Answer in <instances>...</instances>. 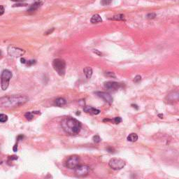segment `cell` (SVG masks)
I'll list each match as a JSON object with an SVG mask.
<instances>
[{
  "instance_id": "obj_1",
  "label": "cell",
  "mask_w": 179,
  "mask_h": 179,
  "mask_svg": "<svg viewBox=\"0 0 179 179\" xmlns=\"http://www.w3.org/2000/svg\"><path fill=\"white\" fill-rule=\"evenodd\" d=\"M29 98L25 95H14L0 98V108H12L20 106L27 103Z\"/></svg>"
},
{
  "instance_id": "obj_2",
  "label": "cell",
  "mask_w": 179,
  "mask_h": 179,
  "mask_svg": "<svg viewBox=\"0 0 179 179\" xmlns=\"http://www.w3.org/2000/svg\"><path fill=\"white\" fill-rule=\"evenodd\" d=\"M61 126L64 132L69 135L78 134L81 130V123L78 120L71 117H67L62 119Z\"/></svg>"
},
{
  "instance_id": "obj_3",
  "label": "cell",
  "mask_w": 179,
  "mask_h": 179,
  "mask_svg": "<svg viewBox=\"0 0 179 179\" xmlns=\"http://www.w3.org/2000/svg\"><path fill=\"white\" fill-rule=\"evenodd\" d=\"M53 69L57 73L61 76H63L65 74L66 71V62L62 59H55L53 61L52 63Z\"/></svg>"
},
{
  "instance_id": "obj_4",
  "label": "cell",
  "mask_w": 179,
  "mask_h": 179,
  "mask_svg": "<svg viewBox=\"0 0 179 179\" xmlns=\"http://www.w3.org/2000/svg\"><path fill=\"white\" fill-rule=\"evenodd\" d=\"M12 78V73L8 69H4L1 76V87L3 90L8 88L11 78Z\"/></svg>"
},
{
  "instance_id": "obj_5",
  "label": "cell",
  "mask_w": 179,
  "mask_h": 179,
  "mask_svg": "<svg viewBox=\"0 0 179 179\" xmlns=\"http://www.w3.org/2000/svg\"><path fill=\"white\" fill-rule=\"evenodd\" d=\"M126 162L121 158H112L108 162V165L112 169L121 170L125 167Z\"/></svg>"
},
{
  "instance_id": "obj_6",
  "label": "cell",
  "mask_w": 179,
  "mask_h": 179,
  "mask_svg": "<svg viewBox=\"0 0 179 179\" xmlns=\"http://www.w3.org/2000/svg\"><path fill=\"white\" fill-rule=\"evenodd\" d=\"M8 54L12 58H19V57L23 56L25 54V51L24 50L17 48L14 46H9L7 49Z\"/></svg>"
},
{
  "instance_id": "obj_7",
  "label": "cell",
  "mask_w": 179,
  "mask_h": 179,
  "mask_svg": "<svg viewBox=\"0 0 179 179\" xmlns=\"http://www.w3.org/2000/svg\"><path fill=\"white\" fill-rule=\"evenodd\" d=\"M74 169H75V174L79 177L86 176L90 171V169L87 165H78Z\"/></svg>"
},
{
  "instance_id": "obj_8",
  "label": "cell",
  "mask_w": 179,
  "mask_h": 179,
  "mask_svg": "<svg viewBox=\"0 0 179 179\" xmlns=\"http://www.w3.org/2000/svg\"><path fill=\"white\" fill-rule=\"evenodd\" d=\"M80 162V158L76 155H73L69 157L66 161V167L69 169H74L77 167L78 165H79Z\"/></svg>"
},
{
  "instance_id": "obj_9",
  "label": "cell",
  "mask_w": 179,
  "mask_h": 179,
  "mask_svg": "<svg viewBox=\"0 0 179 179\" xmlns=\"http://www.w3.org/2000/svg\"><path fill=\"white\" fill-rule=\"evenodd\" d=\"M104 87L109 91H116L121 88V84L115 81H108L104 83Z\"/></svg>"
},
{
  "instance_id": "obj_10",
  "label": "cell",
  "mask_w": 179,
  "mask_h": 179,
  "mask_svg": "<svg viewBox=\"0 0 179 179\" xmlns=\"http://www.w3.org/2000/svg\"><path fill=\"white\" fill-rule=\"evenodd\" d=\"M95 94L98 97L102 98V99H104V101L108 104H111L113 102V97H111L110 94L104 93V92H97V93H95Z\"/></svg>"
},
{
  "instance_id": "obj_11",
  "label": "cell",
  "mask_w": 179,
  "mask_h": 179,
  "mask_svg": "<svg viewBox=\"0 0 179 179\" xmlns=\"http://www.w3.org/2000/svg\"><path fill=\"white\" fill-rule=\"evenodd\" d=\"M83 110L86 113H90V114H93V115H98L99 114L100 112H101L99 109L93 108L92 107V106H85Z\"/></svg>"
},
{
  "instance_id": "obj_12",
  "label": "cell",
  "mask_w": 179,
  "mask_h": 179,
  "mask_svg": "<svg viewBox=\"0 0 179 179\" xmlns=\"http://www.w3.org/2000/svg\"><path fill=\"white\" fill-rule=\"evenodd\" d=\"M178 96L179 95L178 92H174V93H172L170 94V95H168L167 99L169 100V102H177L178 100Z\"/></svg>"
},
{
  "instance_id": "obj_13",
  "label": "cell",
  "mask_w": 179,
  "mask_h": 179,
  "mask_svg": "<svg viewBox=\"0 0 179 179\" xmlns=\"http://www.w3.org/2000/svg\"><path fill=\"white\" fill-rule=\"evenodd\" d=\"M90 22L93 24L99 23H102V18H101V16H100L99 14H95L91 18Z\"/></svg>"
},
{
  "instance_id": "obj_14",
  "label": "cell",
  "mask_w": 179,
  "mask_h": 179,
  "mask_svg": "<svg viewBox=\"0 0 179 179\" xmlns=\"http://www.w3.org/2000/svg\"><path fill=\"white\" fill-rule=\"evenodd\" d=\"M40 111H32V112H27L25 114V117L28 121H31L34 118L35 114H40Z\"/></svg>"
},
{
  "instance_id": "obj_15",
  "label": "cell",
  "mask_w": 179,
  "mask_h": 179,
  "mask_svg": "<svg viewBox=\"0 0 179 179\" xmlns=\"http://www.w3.org/2000/svg\"><path fill=\"white\" fill-rule=\"evenodd\" d=\"M138 135L136 133H132V134L129 135L127 139V141H130V142H135V141L138 140Z\"/></svg>"
},
{
  "instance_id": "obj_16",
  "label": "cell",
  "mask_w": 179,
  "mask_h": 179,
  "mask_svg": "<svg viewBox=\"0 0 179 179\" xmlns=\"http://www.w3.org/2000/svg\"><path fill=\"white\" fill-rule=\"evenodd\" d=\"M83 72L85 74V75H86V78H90L92 75H93V69H92V68H90V67H86V68H84L83 69Z\"/></svg>"
},
{
  "instance_id": "obj_17",
  "label": "cell",
  "mask_w": 179,
  "mask_h": 179,
  "mask_svg": "<svg viewBox=\"0 0 179 179\" xmlns=\"http://www.w3.org/2000/svg\"><path fill=\"white\" fill-rule=\"evenodd\" d=\"M41 5H42V4H41L39 3H37V2H34V3L32 4V5L30 6V7L29 9L27 10V11H29V12L35 11L38 9V8L40 7Z\"/></svg>"
},
{
  "instance_id": "obj_18",
  "label": "cell",
  "mask_w": 179,
  "mask_h": 179,
  "mask_svg": "<svg viewBox=\"0 0 179 179\" xmlns=\"http://www.w3.org/2000/svg\"><path fill=\"white\" fill-rule=\"evenodd\" d=\"M66 103V100H65L64 98H58V99H57L55 101V104L57 106H62L65 105Z\"/></svg>"
},
{
  "instance_id": "obj_19",
  "label": "cell",
  "mask_w": 179,
  "mask_h": 179,
  "mask_svg": "<svg viewBox=\"0 0 179 179\" xmlns=\"http://www.w3.org/2000/svg\"><path fill=\"white\" fill-rule=\"evenodd\" d=\"M111 20H125V16L123 14H118L113 16Z\"/></svg>"
},
{
  "instance_id": "obj_20",
  "label": "cell",
  "mask_w": 179,
  "mask_h": 179,
  "mask_svg": "<svg viewBox=\"0 0 179 179\" xmlns=\"http://www.w3.org/2000/svg\"><path fill=\"white\" fill-rule=\"evenodd\" d=\"M8 120V116L3 113H0V123H6Z\"/></svg>"
},
{
  "instance_id": "obj_21",
  "label": "cell",
  "mask_w": 179,
  "mask_h": 179,
  "mask_svg": "<svg viewBox=\"0 0 179 179\" xmlns=\"http://www.w3.org/2000/svg\"><path fill=\"white\" fill-rule=\"evenodd\" d=\"M93 141L96 143H99L101 141V138H100L99 135H95L93 137Z\"/></svg>"
},
{
  "instance_id": "obj_22",
  "label": "cell",
  "mask_w": 179,
  "mask_h": 179,
  "mask_svg": "<svg viewBox=\"0 0 179 179\" xmlns=\"http://www.w3.org/2000/svg\"><path fill=\"white\" fill-rule=\"evenodd\" d=\"M112 0H102L101 4L103 6H108L109 4H111Z\"/></svg>"
},
{
  "instance_id": "obj_23",
  "label": "cell",
  "mask_w": 179,
  "mask_h": 179,
  "mask_svg": "<svg viewBox=\"0 0 179 179\" xmlns=\"http://www.w3.org/2000/svg\"><path fill=\"white\" fill-rule=\"evenodd\" d=\"M141 76L137 75V76H135V78H134V82L136 83H138L139 82L141 81Z\"/></svg>"
},
{
  "instance_id": "obj_24",
  "label": "cell",
  "mask_w": 179,
  "mask_h": 179,
  "mask_svg": "<svg viewBox=\"0 0 179 179\" xmlns=\"http://www.w3.org/2000/svg\"><path fill=\"white\" fill-rule=\"evenodd\" d=\"M113 121H114L115 124H119L122 122V118L121 117H115Z\"/></svg>"
},
{
  "instance_id": "obj_25",
  "label": "cell",
  "mask_w": 179,
  "mask_h": 179,
  "mask_svg": "<svg viewBox=\"0 0 179 179\" xmlns=\"http://www.w3.org/2000/svg\"><path fill=\"white\" fill-rule=\"evenodd\" d=\"M156 17V14L155 13H151V14H148L147 15V18H154Z\"/></svg>"
},
{
  "instance_id": "obj_26",
  "label": "cell",
  "mask_w": 179,
  "mask_h": 179,
  "mask_svg": "<svg viewBox=\"0 0 179 179\" xmlns=\"http://www.w3.org/2000/svg\"><path fill=\"white\" fill-rule=\"evenodd\" d=\"M36 63V61L35 60H29V61H27V62H26V64H27V66H31V65H33Z\"/></svg>"
},
{
  "instance_id": "obj_27",
  "label": "cell",
  "mask_w": 179,
  "mask_h": 179,
  "mask_svg": "<svg viewBox=\"0 0 179 179\" xmlns=\"http://www.w3.org/2000/svg\"><path fill=\"white\" fill-rule=\"evenodd\" d=\"M106 76H110V77H113V78H115V76L113 72H106Z\"/></svg>"
},
{
  "instance_id": "obj_28",
  "label": "cell",
  "mask_w": 179,
  "mask_h": 179,
  "mask_svg": "<svg viewBox=\"0 0 179 179\" xmlns=\"http://www.w3.org/2000/svg\"><path fill=\"white\" fill-rule=\"evenodd\" d=\"M4 11H5V8H4V6L0 5V16H2L4 14Z\"/></svg>"
},
{
  "instance_id": "obj_29",
  "label": "cell",
  "mask_w": 179,
  "mask_h": 179,
  "mask_svg": "<svg viewBox=\"0 0 179 179\" xmlns=\"http://www.w3.org/2000/svg\"><path fill=\"white\" fill-rule=\"evenodd\" d=\"M34 2H37V3L43 4V2H44V0H34Z\"/></svg>"
},
{
  "instance_id": "obj_30",
  "label": "cell",
  "mask_w": 179,
  "mask_h": 179,
  "mask_svg": "<svg viewBox=\"0 0 179 179\" xmlns=\"http://www.w3.org/2000/svg\"><path fill=\"white\" fill-rule=\"evenodd\" d=\"M11 1L15 2H17V3H22V2H25L26 0H11Z\"/></svg>"
},
{
  "instance_id": "obj_31",
  "label": "cell",
  "mask_w": 179,
  "mask_h": 179,
  "mask_svg": "<svg viewBox=\"0 0 179 179\" xmlns=\"http://www.w3.org/2000/svg\"><path fill=\"white\" fill-rule=\"evenodd\" d=\"M94 53H96V54H97L98 55H100V56H101L102 55V53H100V52H99V51H97V50H94Z\"/></svg>"
},
{
  "instance_id": "obj_32",
  "label": "cell",
  "mask_w": 179,
  "mask_h": 179,
  "mask_svg": "<svg viewBox=\"0 0 179 179\" xmlns=\"http://www.w3.org/2000/svg\"><path fill=\"white\" fill-rule=\"evenodd\" d=\"M17 150H18V144H16V145H15L14 147V151L16 152Z\"/></svg>"
},
{
  "instance_id": "obj_33",
  "label": "cell",
  "mask_w": 179,
  "mask_h": 179,
  "mask_svg": "<svg viewBox=\"0 0 179 179\" xmlns=\"http://www.w3.org/2000/svg\"><path fill=\"white\" fill-rule=\"evenodd\" d=\"M21 62L23 63V64H26V62H27V61L25 60V58H22L21 59Z\"/></svg>"
},
{
  "instance_id": "obj_34",
  "label": "cell",
  "mask_w": 179,
  "mask_h": 179,
  "mask_svg": "<svg viewBox=\"0 0 179 179\" xmlns=\"http://www.w3.org/2000/svg\"><path fill=\"white\" fill-rule=\"evenodd\" d=\"M53 30H54V29L53 28V29H52V30H49V32H46V34H49L50 33H52V32H53Z\"/></svg>"
},
{
  "instance_id": "obj_35",
  "label": "cell",
  "mask_w": 179,
  "mask_h": 179,
  "mask_svg": "<svg viewBox=\"0 0 179 179\" xmlns=\"http://www.w3.org/2000/svg\"><path fill=\"white\" fill-rule=\"evenodd\" d=\"M158 116L160 117V118H163V114H159Z\"/></svg>"
},
{
  "instance_id": "obj_36",
  "label": "cell",
  "mask_w": 179,
  "mask_h": 179,
  "mask_svg": "<svg viewBox=\"0 0 179 179\" xmlns=\"http://www.w3.org/2000/svg\"><path fill=\"white\" fill-rule=\"evenodd\" d=\"M1 56H2V51H0V58H1Z\"/></svg>"
}]
</instances>
